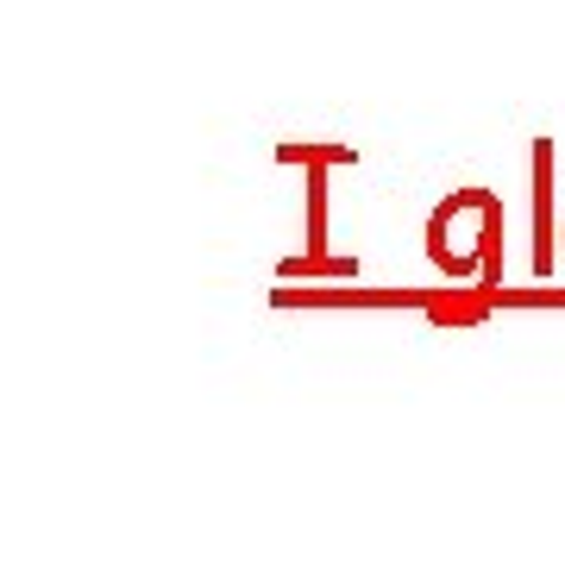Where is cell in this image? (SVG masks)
Listing matches in <instances>:
<instances>
[{
  "mask_svg": "<svg viewBox=\"0 0 565 565\" xmlns=\"http://www.w3.org/2000/svg\"><path fill=\"white\" fill-rule=\"evenodd\" d=\"M427 258L452 282H478V296L503 289V202L490 189H452L427 214Z\"/></svg>",
  "mask_w": 565,
  "mask_h": 565,
  "instance_id": "6da1fadb",
  "label": "cell"
},
{
  "mask_svg": "<svg viewBox=\"0 0 565 565\" xmlns=\"http://www.w3.org/2000/svg\"><path fill=\"white\" fill-rule=\"evenodd\" d=\"M553 139H534V270L553 277V258H559V226H553Z\"/></svg>",
  "mask_w": 565,
  "mask_h": 565,
  "instance_id": "7a4b0ae2",
  "label": "cell"
},
{
  "mask_svg": "<svg viewBox=\"0 0 565 565\" xmlns=\"http://www.w3.org/2000/svg\"><path fill=\"white\" fill-rule=\"evenodd\" d=\"M282 163H302V170H333V163H359L352 145H282Z\"/></svg>",
  "mask_w": 565,
  "mask_h": 565,
  "instance_id": "3957f363",
  "label": "cell"
},
{
  "mask_svg": "<svg viewBox=\"0 0 565 565\" xmlns=\"http://www.w3.org/2000/svg\"><path fill=\"white\" fill-rule=\"evenodd\" d=\"M282 277H359V258H289Z\"/></svg>",
  "mask_w": 565,
  "mask_h": 565,
  "instance_id": "277c9868",
  "label": "cell"
},
{
  "mask_svg": "<svg viewBox=\"0 0 565 565\" xmlns=\"http://www.w3.org/2000/svg\"><path fill=\"white\" fill-rule=\"evenodd\" d=\"M559 252H565V221H559Z\"/></svg>",
  "mask_w": 565,
  "mask_h": 565,
  "instance_id": "5b68a950",
  "label": "cell"
}]
</instances>
